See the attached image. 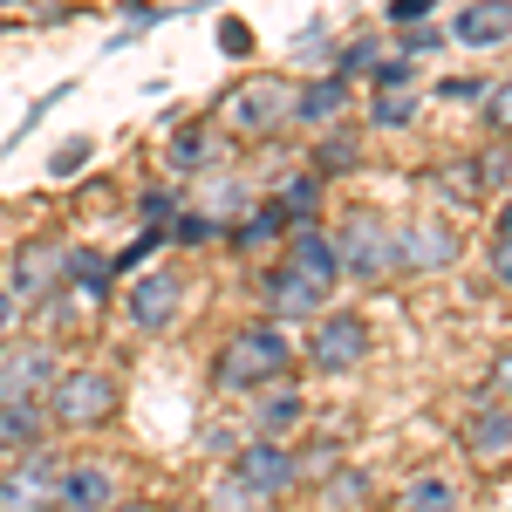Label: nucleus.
Here are the masks:
<instances>
[{"instance_id":"1","label":"nucleus","mask_w":512,"mask_h":512,"mask_svg":"<svg viewBox=\"0 0 512 512\" xmlns=\"http://www.w3.org/2000/svg\"><path fill=\"white\" fill-rule=\"evenodd\" d=\"M287 362H294V342L274 321H246L212 349V383L219 390H267V383L287 376Z\"/></svg>"},{"instance_id":"2","label":"nucleus","mask_w":512,"mask_h":512,"mask_svg":"<svg viewBox=\"0 0 512 512\" xmlns=\"http://www.w3.org/2000/svg\"><path fill=\"white\" fill-rule=\"evenodd\" d=\"M294 89H301V82L246 76V82H233V89H226L219 123H226L233 137H274L280 123H294Z\"/></svg>"},{"instance_id":"3","label":"nucleus","mask_w":512,"mask_h":512,"mask_svg":"<svg viewBox=\"0 0 512 512\" xmlns=\"http://www.w3.org/2000/svg\"><path fill=\"white\" fill-rule=\"evenodd\" d=\"M41 403H48V424H62V431H96V424H110V410H117V376H110V369H62Z\"/></svg>"},{"instance_id":"4","label":"nucleus","mask_w":512,"mask_h":512,"mask_svg":"<svg viewBox=\"0 0 512 512\" xmlns=\"http://www.w3.org/2000/svg\"><path fill=\"white\" fill-rule=\"evenodd\" d=\"M335 246H342V274H355V280H390V274H403V239H396V226L383 219V212H369V205L342 219Z\"/></svg>"},{"instance_id":"5","label":"nucleus","mask_w":512,"mask_h":512,"mask_svg":"<svg viewBox=\"0 0 512 512\" xmlns=\"http://www.w3.org/2000/svg\"><path fill=\"white\" fill-rule=\"evenodd\" d=\"M62 472L48 444L14 451V465H0V512H62Z\"/></svg>"},{"instance_id":"6","label":"nucleus","mask_w":512,"mask_h":512,"mask_svg":"<svg viewBox=\"0 0 512 512\" xmlns=\"http://www.w3.org/2000/svg\"><path fill=\"white\" fill-rule=\"evenodd\" d=\"M48 383H55V349L41 335H28V342L7 335L0 342V403H41Z\"/></svg>"},{"instance_id":"7","label":"nucleus","mask_w":512,"mask_h":512,"mask_svg":"<svg viewBox=\"0 0 512 512\" xmlns=\"http://www.w3.org/2000/svg\"><path fill=\"white\" fill-rule=\"evenodd\" d=\"M308 362L321 376H349L369 362V321L362 315H315V335H308Z\"/></svg>"},{"instance_id":"8","label":"nucleus","mask_w":512,"mask_h":512,"mask_svg":"<svg viewBox=\"0 0 512 512\" xmlns=\"http://www.w3.org/2000/svg\"><path fill=\"white\" fill-rule=\"evenodd\" d=\"M260 308L274 321H315V315H328V287L315 274H301L294 260H280V267L260 274Z\"/></svg>"},{"instance_id":"9","label":"nucleus","mask_w":512,"mask_h":512,"mask_svg":"<svg viewBox=\"0 0 512 512\" xmlns=\"http://www.w3.org/2000/svg\"><path fill=\"white\" fill-rule=\"evenodd\" d=\"M233 478L246 485V492H260V499H280V492L301 485V465H294L287 437H253V444L233 458Z\"/></svg>"},{"instance_id":"10","label":"nucleus","mask_w":512,"mask_h":512,"mask_svg":"<svg viewBox=\"0 0 512 512\" xmlns=\"http://www.w3.org/2000/svg\"><path fill=\"white\" fill-rule=\"evenodd\" d=\"M123 308H130V328H137V335H164V328L178 321V308H185V280L171 274V267H151V274L130 280Z\"/></svg>"},{"instance_id":"11","label":"nucleus","mask_w":512,"mask_h":512,"mask_svg":"<svg viewBox=\"0 0 512 512\" xmlns=\"http://www.w3.org/2000/svg\"><path fill=\"white\" fill-rule=\"evenodd\" d=\"M396 239H403V274H444V267L458 260V226L437 219V212L396 226Z\"/></svg>"},{"instance_id":"12","label":"nucleus","mask_w":512,"mask_h":512,"mask_svg":"<svg viewBox=\"0 0 512 512\" xmlns=\"http://www.w3.org/2000/svg\"><path fill=\"white\" fill-rule=\"evenodd\" d=\"M451 41H458V48H478V55L506 48L512 41V0H465V7L451 14Z\"/></svg>"},{"instance_id":"13","label":"nucleus","mask_w":512,"mask_h":512,"mask_svg":"<svg viewBox=\"0 0 512 512\" xmlns=\"http://www.w3.org/2000/svg\"><path fill=\"white\" fill-rule=\"evenodd\" d=\"M219 151H226V123H185V130H171V144H164V164L178 171V178H205V171H219Z\"/></svg>"},{"instance_id":"14","label":"nucleus","mask_w":512,"mask_h":512,"mask_svg":"<svg viewBox=\"0 0 512 512\" xmlns=\"http://www.w3.org/2000/svg\"><path fill=\"white\" fill-rule=\"evenodd\" d=\"M117 506V465L110 458H76L62 472V512H103Z\"/></svg>"},{"instance_id":"15","label":"nucleus","mask_w":512,"mask_h":512,"mask_svg":"<svg viewBox=\"0 0 512 512\" xmlns=\"http://www.w3.org/2000/svg\"><path fill=\"white\" fill-rule=\"evenodd\" d=\"M465 451H472L478 465H499V458H512V403H506V396L472 403V417H465Z\"/></svg>"},{"instance_id":"16","label":"nucleus","mask_w":512,"mask_h":512,"mask_svg":"<svg viewBox=\"0 0 512 512\" xmlns=\"http://www.w3.org/2000/svg\"><path fill=\"white\" fill-rule=\"evenodd\" d=\"M287 260H294L301 274H315L321 287H335V280H342V246H335V233H328L321 219L287 226Z\"/></svg>"},{"instance_id":"17","label":"nucleus","mask_w":512,"mask_h":512,"mask_svg":"<svg viewBox=\"0 0 512 512\" xmlns=\"http://www.w3.org/2000/svg\"><path fill=\"white\" fill-rule=\"evenodd\" d=\"M342 110H349V76H342V69H328V76L294 89V123H308V130L342 123Z\"/></svg>"},{"instance_id":"18","label":"nucleus","mask_w":512,"mask_h":512,"mask_svg":"<svg viewBox=\"0 0 512 512\" xmlns=\"http://www.w3.org/2000/svg\"><path fill=\"white\" fill-rule=\"evenodd\" d=\"M198 212H205L219 233H233L239 219L253 212V185L233 178V171H226V178H219V171H205V185H198Z\"/></svg>"},{"instance_id":"19","label":"nucleus","mask_w":512,"mask_h":512,"mask_svg":"<svg viewBox=\"0 0 512 512\" xmlns=\"http://www.w3.org/2000/svg\"><path fill=\"white\" fill-rule=\"evenodd\" d=\"M62 246H48V239H35V246H21L14 253V294H28V301H48L55 287H62Z\"/></svg>"},{"instance_id":"20","label":"nucleus","mask_w":512,"mask_h":512,"mask_svg":"<svg viewBox=\"0 0 512 512\" xmlns=\"http://www.w3.org/2000/svg\"><path fill=\"white\" fill-rule=\"evenodd\" d=\"M308 424V396L294 383H267V396L253 403V437H294Z\"/></svg>"},{"instance_id":"21","label":"nucleus","mask_w":512,"mask_h":512,"mask_svg":"<svg viewBox=\"0 0 512 512\" xmlns=\"http://www.w3.org/2000/svg\"><path fill=\"white\" fill-rule=\"evenodd\" d=\"M48 437V403H0V458L35 451Z\"/></svg>"},{"instance_id":"22","label":"nucleus","mask_w":512,"mask_h":512,"mask_svg":"<svg viewBox=\"0 0 512 512\" xmlns=\"http://www.w3.org/2000/svg\"><path fill=\"white\" fill-rule=\"evenodd\" d=\"M417 110H424L417 82H376L369 89V123L376 130H403V123H417Z\"/></svg>"},{"instance_id":"23","label":"nucleus","mask_w":512,"mask_h":512,"mask_svg":"<svg viewBox=\"0 0 512 512\" xmlns=\"http://www.w3.org/2000/svg\"><path fill=\"white\" fill-rule=\"evenodd\" d=\"M274 239H287V212H280L274 198H253V212L233 226V253H260Z\"/></svg>"},{"instance_id":"24","label":"nucleus","mask_w":512,"mask_h":512,"mask_svg":"<svg viewBox=\"0 0 512 512\" xmlns=\"http://www.w3.org/2000/svg\"><path fill=\"white\" fill-rule=\"evenodd\" d=\"M355 164H362V144H355V130L328 123V130H321V144L308 151V171H321V178H349Z\"/></svg>"},{"instance_id":"25","label":"nucleus","mask_w":512,"mask_h":512,"mask_svg":"<svg viewBox=\"0 0 512 512\" xmlns=\"http://www.w3.org/2000/svg\"><path fill=\"white\" fill-rule=\"evenodd\" d=\"M321 198H328V178H321V171H301V178L274 185V205L287 212V226H308V219H321Z\"/></svg>"},{"instance_id":"26","label":"nucleus","mask_w":512,"mask_h":512,"mask_svg":"<svg viewBox=\"0 0 512 512\" xmlns=\"http://www.w3.org/2000/svg\"><path fill=\"white\" fill-rule=\"evenodd\" d=\"M431 192L444 198V205H458V212H472V205H485V185H478V164L458 158V164H437L431 171Z\"/></svg>"},{"instance_id":"27","label":"nucleus","mask_w":512,"mask_h":512,"mask_svg":"<svg viewBox=\"0 0 512 512\" xmlns=\"http://www.w3.org/2000/svg\"><path fill=\"white\" fill-rule=\"evenodd\" d=\"M396 512H458V485H451L444 472H417L410 485H403Z\"/></svg>"},{"instance_id":"28","label":"nucleus","mask_w":512,"mask_h":512,"mask_svg":"<svg viewBox=\"0 0 512 512\" xmlns=\"http://www.w3.org/2000/svg\"><path fill=\"white\" fill-rule=\"evenodd\" d=\"M478 185H485V205H499V198H512V137H499L492 151H478Z\"/></svg>"},{"instance_id":"29","label":"nucleus","mask_w":512,"mask_h":512,"mask_svg":"<svg viewBox=\"0 0 512 512\" xmlns=\"http://www.w3.org/2000/svg\"><path fill=\"white\" fill-rule=\"evenodd\" d=\"M478 117H485V130H492V137H512V76L506 82H485Z\"/></svg>"},{"instance_id":"30","label":"nucleus","mask_w":512,"mask_h":512,"mask_svg":"<svg viewBox=\"0 0 512 512\" xmlns=\"http://www.w3.org/2000/svg\"><path fill=\"white\" fill-rule=\"evenodd\" d=\"M178 212H185V192H171V185H151V192L137 198V219L144 226H171Z\"/></svg>"},{"instance_id":"31","label":"nucleus","mask_w":512,"mask_h":512,"mask_svg":"<svg viewBox=\"0 0 512 512\" xmlns=\"http://www.w3.org/2000/svg\"><path fill=\"white\" fill-rule=\"evenodd\" d=\"M164 233L178 239V246H205V239H219V226H212V219H205V212H178V219H171V226H164Z\"/></svg>"},{"instance_id":"32","label":"nucleus","mask_w":512,"mask_h":512,"mask_svg":"<svg viewBox=\"0 0 512 512\" xmlns=\"http://www.w3.org/2000/svg\"><path fill=\"white\" fill-rule=\"evenodd\" d=\"M294 465H301V478H328V472H335V444H315V451H294Z\"/></svg>"},{"instance_id":"33","label":"nucleus","mask_w":512,"mask_h":512,"mask_svg":"<svg viewBox=\"0 0 512 512\" xmlns=\"http://www.w3.org/2000/svg\"><path fill=\"white\" fill-rule=\"evenodd\" d=\"M437 21H410V28H403V41H396V48H403V55H424V48H437Z\"/></svg>"},{"instance_id":"34","label":"nucleus","mask_w":512,"mask_h":512,"mask_svg":"<svg viewBox=\"0 0 512 512\" xmlns=\"http://www.w3.org/2000/svg\"><path fill=\"white\" fill-rule=\"evenodd\" d=\"M485 390L512 403V349H506V355H492V369H485Z\"/></svg>"},{"instance_id":"35","label":"nucleus","mask_w":512,"mask_h":512,"mask_svg":"<svg viewBox=\"0 0 512 512\" xmlns=\"http://www.w3.org/2000/svg\"><path fill=\"white\" fill-rule=\"evenodd\" d=\"M492 280L512 287V233H492Z\"/></svg>"},{"instance_id":"36","label":"nucleus","mask_w":512,"mask_h":512,"mask_svg":"<svg viewBox=\"0 0 512 512\" xmlns=\"http://www.w3.org/2000/svg\"><path fill=\"white\" fill-rule=\"evenodd\" d=\"M437 96H444V103H478L485 82H437Z\"/></svg>"},{"instance_id":"37","label":"nucleus","mask_w":512,"mask_h":512,"mask_svg":"<svg viewBox=\"0 0 512 512\" xmlns=\"http://www.w3.org/2000/svg\"><path fill=\"white\" fill-rule=\"evenodd\" d=\"M14 321H21V294H14V287H0V342L14 335Z\"/></svg>"},{"instance_id":"38","label":"nucleus","mask_w":512,"mask_h":512,"mask_svg":"<svg viewBox=\"0 0 512 512\" xmlns=\"http://www.w3.org/2000/svg\"><path fill=\"white\" fill-rule=\"evenodd\" d=\"M431 7H437V0H396L390 14H396V21H403V28H410V21H424V14H431Z\"/></svg>"},{"instance_id":"39","label":"nucleus","mask_w":512,"mask_h":512,"mask_svg":"<svg viewBox=\"0 0 512 512\" xmlns=\"http://www.w3.org/2000/svg\"><path fill=\"white\" fill-rule=\"evenodd\" d=\"M219 48H226V55H246V28L226 21V28H219Z\"/></svg>"},{"instance_id":"40","label":"nucleus","mask_w":512,"mask_h":512,"mask_svg":"<svg viewBox=\"0 0 512 512\" xmlns=\"http://www.w3.org/2000/svg\"><path fill=\"white\" fill-rule=\"evenodd\" d=\"M499 233H512V198H499Z\"/></svg>"},{"instance_id":"41","label":"nucleus","mask_w":512,"mask_h":512,"mask_svg":"<svg viewBox=\"0 0 512 512\" xmlns=\"http://www.w3.org/2000/svg\"><path fill=\"white\" fill-rule=\"evenodd\" d=\"M103 512H144V506H103Z\"/></svg>"},{"instance_id":"42","label":"nucleus","mask_w":512,"mask_h":512,"mask_svg":"<svg viewBox=\"0 0 512 512\" xmlns=\"http://www.w3.org/2000/svg\"><path fill=\"white\" fill-rule=\"evenodd\" d=\"M0 7H14V0H0Z\"/></svg>"},{"instance_id":"43","label":"nucleus","mask_w":512,"mask_h":512,"mask_svg":"<svg viewBox=\"0 0 512 512\" xmlns=\"http://www.w3.org/2000/svg\"><path fill=\"white\" fill-rule=\"evenodd\" d=\"M0 465H7V458H0Z\"/></svg>"}]
</instances>
